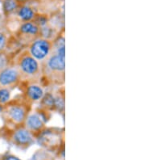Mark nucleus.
Instances as JSON below:
<instances>
[{"instance_id": "0eeeda50", "label": "nucleus", "mask_w": 145, "mask_h": 160, "mask_svg": "<svg viewBox=\"0 0 145 160\" xmlns=\"http://www.w3.org/2000/svg\"><path fill=\"white\" fill-rule=\"evenodd\" d=\"M23 126L29 130L34 136V133H41L45 129V121L42 117L36 113L28 114L26 118Z\"/></svg>"}, {"instance_id": "f3484780", "label": "nucleus", "mask_w": 145, "mask_h": 160, "mask_svg": "<svg viewBox=\"0 0 145 160\" xmlns=\"http://www.w3.org/2000/svg\"><path fill=\"white\" fill-rule=\"evenodd\" d=\"M16 1L18 2V3H19V2H21V3H24V2H27L28 0H16Z\"/></svg>"}, {"instance_id": "dca6fc26", "label": "nucleus", "mask_w": 145, "mask_h": 160, "mask_svg": "<svg viewBox=\"0 0 145 160\" xmlns=\"http://www.w3.org/2000/svg\"><path fill=\"white\" fill-rule=\"evenodd\" d=\"M5 160H21V159H19V158H17V157L16 156H13V155H9V156H7L6 158H5Z\"/></svg>"}, {"instance_id": "1a4fd4ad", "label": "nucleus", "mask_w": 145, "mask_h": 160, "mask_svg": "<svg viewBox=\"0 0 145 160\" xmlns=\"http://www.w3.org/2000/svg\"><path fill=\"white\" fill-rule=\"evenodd\" d=\"M45 93L42 88L36 84L29 85L26 90V96L29 100L33 102H36L41 100Z\"/></svg>"}, {"instance_id": "a211bd4d", "label": "nucleus", "mask_w": 145, "mask_h": 160, "mask_svg": "<svg viewBox=\"0 0 145 160\" xmlns=\"http://www.w3.org/2000/svg\"><path fill=\"white\" fill-rule=\"evenodd\" d=\"M2 111H3V107H2V104L0 103V114L2 113Z\"/></svg>"}, {"instance_id": "6e6552de", "label": "nucleus", "mask_w": 145, "mask_h": 160, "mask_svg": "<svg viewBox=\"0 0 145 160\" xmlns=\"http://www.w3.org/2000/svg\"><path fill=\"white\" fill-rule=\"evenodd\" d=\"M40 27H38L33 21L23 22L19 28V32L23 34L21 36L28 37H37L40 34Z\"/></svg>"}, {"instance_id": "ddd939ff", "label": "nucleus", "mask_w": 145, "mask_h": 160, "mask_svg": "<svg viewBox=\"0 0 145 160\" xmlns=\"http://www.w3.org/2000/svg\"><path fill=\"white\" fill-rule=\"evenodd\" d=\"M42 100V103L46 108H54V96L51 94L44 95Z\"/></svg>"}, {"instance_id": "20e7f679", "label": "nucleus", "mask_w": 145, "mask_h": 160, "mask_svg": "<svg viewBox=\"0 0 145 160\" xmlns=\"http://www.w3.org/2000/svg\"><path fill=\"white\" fill-rule=\"evenodd\" d=\"M8 119L17 125H23L27 115V108L23 103H12L7 108Z\"/></svg>"}, {"instance_id": "39448f33", "label": "nucleus", "mask_w": 145, "mask_h": 160, "mask_svg": "<svg viewBox=\"0 0 145 160\" xmlns=\"http://www.w3.org/2000/svg\"><path fill=\"white\" fill-rule=\"evenodd\" d=\"M21 79V76L17 67H6L0 72V85L4 88L12 86Z\"/></svg>"}, {"instance_id": "2eb2a0df", "label": "nucleus", "mask_w": 145, "mask_h": 160, "mask_svg": "<svg viewBox=\"0 0 145 160\" xmlns=\"http://www.w3.org/2000/svg\"><path fill=\"white\" fill-rule=\"evenodd\" d=\"M7 43V36L5 35L4 32H2V31H0V52H2L6 48Z\"/></svg>"}, {"instance_id": "423d86ee", "label": "nucleus", "mask_w": 145, "mask_h": 160, "mask_svg": "<svg viewBox=\"0 0 145 160\" xmlns=\"http://www.w3.org/2000/svg\"><path fill=\"white\" fill-rule=\"evenodd\" d=\"M32 133L29 130H27L25 127L20 126L14 130L12 133V140L16 145L20 147H27L33 142Z\"/></svg>"}, {"instance_id": "f8f14e48", "label": "nucleus", "mask_w": 145, "mask_h": 160, "mask_svg": "<svg viewBox=\"0 0 145 160\" xmlns=\"http://www.w3.org/2000/svg\"><path fill=\"white\" fill-rule=\"evenodd\" d=\"M11 99V92L8 88L2 87L0 88V103L5 104L10 101Z\"/></svg>"}, {"instance_id": "4468645a", "label": "nucleus", "mask_w": 145, "mask_h": 160, "mask_svg": "<svg viewBox=\"0 0 145 160\" xmlns=\"http://www.w3.org/2000/svg\"><path fill=\"white\" fill-rule=\"evenodd\" d=\"M33 22L36 24L38 27H44L47 24L48 22V18L44 16H36L33 19Z\"/></svg>"}, {"instance_id": "9d476101", "label": "nucleus", "mask_w": 145, "mask_h": 160, "mask_svg": "<svg viewBox=\"0 0 145 160\" xmlns=\"http://www.w3.org/2000/svg\"><path fill=\"white\" fill-rule=\"evenodd\" d=\"M18 16L19 19L24 22L32 21L33 19L35 18L36 14L32 8L28 6H22L18 10Z\"/></svg>"}, {"instance_id": "f257e3e1", "label": "nucleus", "mask_w": 145, "mask_h": 160, "mask_svg": "<svg viewBox=\"0 0 145 160\" xmlns=\"http://www.w3.org/2000/svg\"><path fill=\"white\" fill-rule=\"evenodd\" d=\"M41 65V74L52 83H64L65 73V57L55 53L47 58Z\"/></svg>"}, {"instance_id": "f03ea898", "label": "nucleus", "mask_w": 145, "mask_h": 160, "mask_svg": "<svg viewBox=\"0 0 145 160\" xmlns=\"http://www.w3.org/2000/svg\"><path fill=\"white\" fill-rule=\"evenodd\" d=\"M18 70L21 78L28 80L37 79L41 76V65L36 59L25 51L20 53L18 59Z\"/></svg>"}, {"instance_id": "7ed1b4c3", "label": "nucleus", "mask_w": 145, "mask_h": 160, "mask_svg": "<svg viewBox=\"0 0 145 160\" xmlns=\"http://www.w3.org/2000/svg\"><path fill=\"white\" fill-rule=\"evenodd\" d=\"M52 42L50 40L43 37H37L29 45L27 51L40 63H42L51 54Z\"/></svg>"}, {"instance_id": "9b49d317", "label": "nucleus", "mask_w": 145, "mask_h": 160, "mask_svg": "<svg viewBox=\"0 0 145 160\" xmlns=\"http://www.w3.org/2000/svg\"><path fill=\"white\" fill-rule=\"evenodd\" d=\"M2 8L5 13H12L18 8V2L16 0H4Z\"/></svg>"}]
</instances>
